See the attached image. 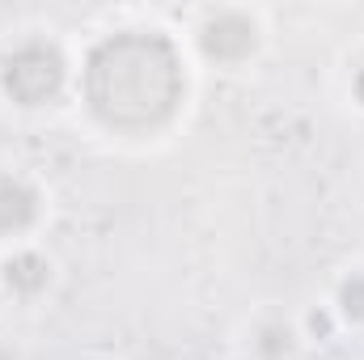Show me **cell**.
<instances>
[{"instance_id": "8", "label": "cell", "mask_w": 364, "mask_h": 360, "mask_svg": "<svg viewBox=\"0 0 364 360\" xmlns=\"http://www.w3.org/2000/svg\"><path fill=\"white\" fill-rule=\"evenodd\" d=\"M296 327H301V339L305 344H326V339H335L343 327H339V318H335V309H331V301H314L301 318H296Z\"/></svg>"}, {"instance_id": "9", "label": "cell", "mask_w": 364, "mask_h": 360, "mask_svg": "<svg viewBox=\"0 0 364 360\" xmlns=\"http://www.w3.org/2000/svg\"><path fill=\"white\" fill-rule=\"evenodd\" d=\"M343 93H348V102L356 106L364 115V60H356L352 68H348V81H343Z\"/></svg>"}, {"instance_id": "3", "label": "cell", "mask_w": 364, "mask_h": 360, "mask_svg": "<svg viewBox=\"0 0 364 360\" xmlns=\"http://www.w3.org/2000/svg\"><path fill=\"white\" fill-rule=\"evenodd\" d=\"M186 43L208 68L237 73L259 60V51L267 43V21L250 4H212V9L195 13Z\"/></svg>"}, {"instance_id": "6", "label": "cell", "mask_w": 364, "mask_h": 360, "mask_svg": "<svg viewBox=\"0 0 364 360\" xmlns=\"http://www.w3.org/2000/svg\"><path fill=\"white\" fill-rule=\"evenodd\" d=\"M305 348L296 318L279 314V309H263L250 318L246 327V356L250 360H296V352Z\"/></svg>"}, {"instance_id": "2", "label": "cell", "mask_w": 364, "mask_h": 360, "mask_svg": "<svg viewBox=\"0 0 364 360\" xmlns=\"http://www.w3.org/2000/svg\"><path fill=\"white\" fill-rule=\"evenodd\" d=\"M77 85V64L51 30H26L0 51V97L17 110H47Z\"/></svg>"}, {"instance_id": "4", "label": "cell", "mask_w": 364, "mask_h": 360, "mask_svg": "<svg viewBox=\"0 0 364 360\" xmlns=\"http://www.w3.org/2000/svg\"><path fill=\"white\" fill-rule=\"evenodd\" d=\"M51 199L47 186L26 174V170H9L0 166V246H26L38 238V229L47 225Z\"/></svg>"}, {"instance_id": "5", "label": "cell", "mask_w": 364, "mask_h": 360, "mask_svg": "<svg viewBox=\"0 0 364 360\" xmlns=\"http://www.w3.org/2000/svg\"><path fill=\"white\" fill-rule=\"evenodd\" d=\"M55 280H60V268L38 242L9 246L0 255V292L13 305H38L43 297H51Z\"/></svg>"}, {"instance_id": "10", "label": "cell", "mask_w": 364, "mask_h": 360, "mask_svg": "<svg viewBox=\"0 0 364 360\" xmlns=\"http://www.w3.org/2000/svg\"><path fill=\"white\" fill-rule=\"evenodd\" d=\"M0 360H26V352H21L13 339H0Z\"/></svg>"}, {"instance_id": "7", "label": "cell", "mask_w": 364, "mask_h": 360, "mask_svg": "<svg viewBox=\"0 0 364 360\" xmlns=\"http://www.w3.org/2000/svg\"><path fill=\"white\" fill-rule=\"evenodd\" d=\"M326 301H331V309H335L343 331H364V263L343 271Z\"/></svg>"}, {"instance_id": "11", "label": "cell", "mask_w": 364, "mask_h": 360, "mask_svg": "<svg viewBox=\"0 0 364 360\" xmlns=\"http://www.w3.org/2000/svg\"><path fill=\"white\" fill-rule=\"evenodd\" d=\"M106 360H114V356H106Z\"/></svg>"}, {"instance_id": "1", "label": "cell", "mask_w": 364, "mask_h": 360, "mask_svg": "<svg viewBox=\"0 0 364 360\" xmlns=\"http://www.w3.org/2000/svg\"><path fill=\"white\" fill-rule=\"evenodd\" d=\"M77 93L114 136H153L186 102V51L166 30H110L77 73Z\"/></svg>"}]
</instances>
